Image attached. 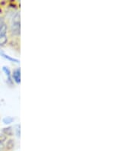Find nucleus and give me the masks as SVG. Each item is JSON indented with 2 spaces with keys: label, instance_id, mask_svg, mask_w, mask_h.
<instances>
[{
  "label": "nucleus",
  "instance_id": "obj_3",
  "mask_svg": "<svg viewBox=\"0 0 137 151\" xmlns=\"http://www.w3.org/2000/svg\"><path fill=\"white\" fill-rule=\"evenodd\" d=\"M2 134H4L5 135H8V136H12L13 131L11 129V127H6V128H3V130H2Z\"/></svg>",
  "mask_w": 137,
  "mask_h": 151
},
{
  "label": "nucleus",
  "instance_id": "obj_1",
  "mask_svg": "<svg viewBox=\"0 0 137 151\" xmlns=\"http://www.w3.org/2000/svg\"><path fill=\"white\" fill-rule=\"evenodd\" d=\"M11 32L12 35H20V22H12L11 26Z\"/></svg>",
  "mask_w": 137,
  "mask_h": 151
},
{
  "label": "nucleus",
  "instance_id": "obj_2",
  "mask_svg": "<svg viewBox=\"0 0 137 151\" xmlns=\"http://www.w3.org/2000/svg\"><path fill=\"white\" fill-rule=\"evenodd\" d=\"M13 78L17 83H20L21 82V71L20 69H17L13 73Z\"/></svg>",
  "mask_w": 137,
  "mask_h": 151
},
{
  "label": "nucleus",
  "instance_id": "obj_7",
  "mask_svg": "<svg viewBox=\"0 0 137 151\" xmlns=\"http://www.w3.org/2000/svg\"><path fill=\"white\" fill-rule=\"evenodd\" d=\"M0 54H1V55H2V57H4L5 58H6V59L9 60H11V61H13V62H16V63H19V60H18L15 59V58H12V57H9V56L6 55V54H5L4 53H2V52H1Z\"/></svg>",
  "mask_w": 137,
  "mask_h": 151
},
{
  "label": "nucleus",
  "instance_id": "obj_5",
  "mask_svg": "<svg viewBox=\"0 0 137 151\" xmlns=\"http://www.w3.org/2000/svg\"><path fill=\"white\" fill-rule=\"evenodd\" d=\"M14 146H15V143H14V140H9L7 142V144H6V148L8 150H11L13 149L14 147Z\"/></svg>",
  "mask_w": 137,
  "mask_h": 151
},
{
  "label": "nucleus",
  "instance_id": "obj_12",
  "mask_svg": "<svg viewBox=\"0 0 137 151\" xmlns=\"http://www.w3.org/2000/svg\"><path fill=\"white\" fill-rule=\"evenodd\" d=\"M4 150H5V145L3 143L0 142V151H4Z\"/></svg>",
  "mask_w": 137,
  "mask_h": 151
},
{
  "label": "nucleus",
  "instance_id": "obj_9",
  "mask_svg": "<svg viewBox=\"0 0 137 151\" xmlns=\"http://www.w3.org/2000/svg\"><path fill=\"white\" fill-rule=\"evenodd\" d=\"M13 121H14V119L11 117H6V118H4L3 120H2L3 123L6 124H9L12 123Z\"/></svg>",
  "mask_w": 137,
  "mask_h": 151
},
{
  "label": "nucleus",
  "instance_id": "obj_6",
  "mask_svg": "<svg viewBox=\"0 0 137 151\" xmlns=\"http://www.w3.org/2000/svg\"><path fill=\"white\" fill-rule=\"evenodd\" d=\"M3 71L6 73V76H8V79H9V81L11 82V72H10V70H9V68H7L6 66H3V68H2Z\"/></svg>",
  "mask_w": 137,
  "mask_h": 151
},
{
  "label": "nucleus",
  "instance_id": "obj_11",
  "mask_svg": "<svg viewBox=\"0 0 137 151\" xmlns=\"http://www.w3.org/2000/svg\"><path fill=\"white\" fill-rule=\"evenodd\" d=\"M15 131H16L17 136L20 137V125H19V124L16 125V129H15Z\"/></svg>",
  "mask_w": 137,
  "mask_h": 151
},
{
  "label": "nucleus",
  "instance_id": "obj_10",
  "mask_svg": "<svg viewBox=\"0 0 137 151\" xmlns=\"http://www.w3.org/2000/svg\"><path fill=\"white\" fill-rule=\"evenodd\" d=\"M6 139H7V137L6 135H5L2 133H0V142L1 143H3L4 141H6Z\"/></svg>",
  "mask_w": 137,
  "mask_h": 151
},
{
  "label": "nucleus",
  "instance_id": "obj_13",
  "mask_svg": "<svg viewBox=\"0 0 137 151\" xmlns=\"http://www.w3.org/2000/svg\"><path fill=\"white\" fill-rule=\"evenodd\" d=\"M2 23H3V21H2V19H1V18H0V24H2Z\"/></svg>",
  "mask_w": 137,
  "mask_h": 151
},
{
  "label": "nucleus",
  "instance_id": "obj_8",
  "mask_svg": "<svg viewBox=\"0 0 137 151\" xmlns=\"http://www.w3.org/2000/svg\"><path fill=\"white\" fill-rule=\"evenodd\" d=\"M6 42H7V37H6V35H0V46L4 45L5 44H6Z\"/></svg>",
  "mask_w": 137,
  "mask_h": 151
},
{
  "label": "nucleus",
  "instance_id": "obj_4",
  "mask_svg": "<svg viewBox=\"0 0 137 151\" xmlns=\"http://www.w3.org/2000/svg\"><path fill=\"white\" fill-rule=\"evenodd\" d=\"M6 32H7V25L3 22L2 24H0V35H6Z\"/></svg>",
  "mask_w": 137,
  "mask_h": 151
}]
</instances>
